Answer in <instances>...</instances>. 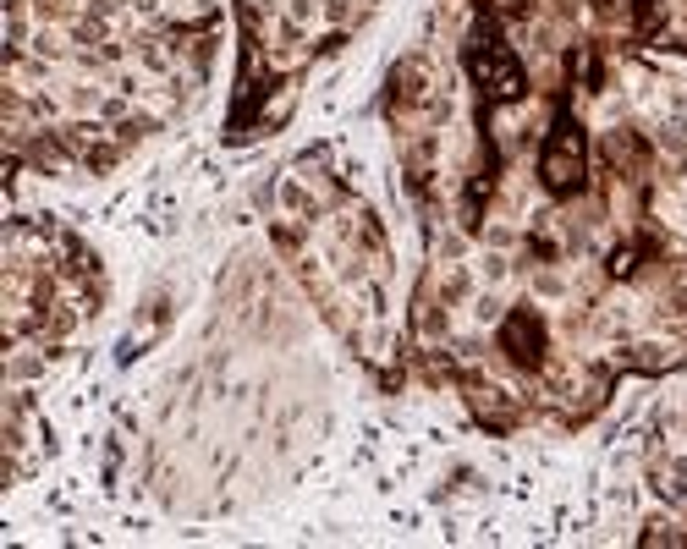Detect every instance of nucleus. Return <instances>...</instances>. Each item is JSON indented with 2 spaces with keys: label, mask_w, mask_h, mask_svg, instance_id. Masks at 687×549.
Returning <instances> with one entry per match:
<instances>
[{
  "label": "nucleus",
  "mask_w": 687,
  "mask_h": 549,
  "mask_svg": "<svg viewBox=\"0 0 687 549\" xmlns=\"http://www.w3.org/2000/svg\"><path fill=\"white\" fill-rule=\"evenodd\" d=\"M577 308H583V313H594V286H588V292H577ZM577 346H588V319H577ZM583 363L594 368L600 379H610V374H605V368L594 363V351H583ZM610 384H616V379H610Z\"/></svg>",
  "instance_id": "f257e3e1"
}]
</instances>
